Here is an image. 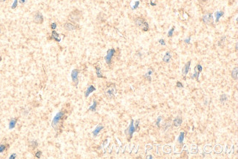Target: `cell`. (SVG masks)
<instances>
[{
    "mask_svg": "<svg viewBox=\"0 0 238 159\" xmlns=\"http://www.w3.org/2000/svg\"><path fill=\"white\" fill-rule=\"evenodd\" d=\"M64 116H65V112L63 111H60L56 114L54 118L53 119L52 122H51V126L55 131H58L59 128H60L62 122L63 120Z\"/></svg>",
    "mask_w": 238,
    "mask_h": 159,
    "instance_id": "1",
    "label": "cell"
},
{
    "mask_svg": "<svg viewBox=\"0 0 238 159\" xmlns=\"http://www.w3.org/2000/svg\"><path fill=\"white\" fill-rule=\"evenodd\" d=\"M134 23L136 27L142 29L144 32H147L149 30V24L145 21V19L142 17H138L134 19Z\"/></svg>",
    "mask_w": 238,
    "mask_h": 159,
    "instance_id": "2",
    "label": "cell"
},
{
    "mask_svg": "<svg viewBox=\"0 0 238 159\" xmlns=\"http://www.w3.org/2000/svg\"><path fill=\"white\" fill-rule=\"evenodd\" d=\"M105 95L109 99L114 98L116 93H117V89L114 84H110L106 87L104 90Z\"/></svg>",
    "mask_w": 238,
    "mask_h": 159,
    "instance_id": "3",
    "label": "cell"
},
{
    "mask_svg": "<svg viewBox=\"0 0 238 159\" xmlns=\"http://www.w3.org/2000/svg\"><path fill=\"white\" fill-rule=\"evenodd\" d=\"M82 17V13L79 10H74L73 11L71 12L68 16V20L70 22H73L74 24L78 23L81 20Z\"/></svg>",
    "mask_w": 238,
    "mask_h": 159,
    "instance_id": "4",
    "label": "cell"
},
{
    "mask_svg": "<svg viewBox=\"0 0 238 159\" xmlns=\"http://www.w3.org/2000/svg\"><path fill=\"white\" fill-rule=\"evenodd\" d=\"M43 21H44V17L42 13L40 11H35L33 13V22L36 24H42Z\"/></svg>",
    "mask_w": 238,
    "mask_h": 159,
    "instance_id": "5",
    "label": "cell"
},
{
    "mask_svg": "<svg viewBox=\"0 0 238 159\" xmlns=\"http://www.w3.org/2000/svg\"><path fill=\"white\" fill-rule=\"evenodd\" d=\"M202 20L203 23L210 25L213 24V15L212 13H207L206 14L204 15L202 18Z\"/></svg>",
    "mask_w": 238,
    "mask_h": 159,
    "instance_id": "6",
    "label": "cell"
},
{
    "mask_svg": "<svg viewBox=\"0 0 238 159\" xmlns=\"http://www.w3.org/2000/svg\"><path fill=\"white\" fill-rule=\"evenodd\" d=\"M136 128L135 127V125H134L133 120H131V125H130L129 127H128V128L125 130V134H126L128 136H129L128 139H131V138H132L133 134V133L136 131Z\"/></svg>",
    "mask_w": 238,
    "mask_h": 159,
    "instance_id": "7",
    "label": "cell"
},
{
    "mask_svg": "<svg viewBox=\"0 0 238 159\" xmlns=\"http://www.w3.org/2000/svg\"><path fill=\"white\" fill-rule=\"evenodd\" d=\"M64 29L67 31H73V30H76V29L78 28L77 25L76 24L73 22H70V21H67L63 25Z\"/></svg>",
    "mask_w": 238,
    "mask_h": 159,
    "instance_id": "8",
    "label": "cell"
},
{
    "mask_svg": "<svg viewBox=\"0 0 238 159\" xmlns=\"http://www.w3.org/2000/svg\"><path fill=\"white\" fill-rule=\"evenodd\" d=\"M194 71H195V73H194V75L191 76V79H196V80H199L200 73L202 71V65H201L200 64H198V65L195 67V68H194Z\"/></svg>",
    "mask_w": 238,
    "mask_h": 159,
    "instance_id": "9",
    "label": "cell"
},
{
    "mask_svg": "<svg viewBox=\"0 0 238 159\" xmlns=\"http://www.w3.org/2000/svg\"><path fill=\"white\" fill-rule=\"evenodd\" d=\"M114 54H115V50L113 49H109L107 51V55L105 57V60H106V62L108 65H110L111 64V59Z\"/></svg>",
    "mask_w": 238,
    "mask_h": 159,
    "instance_id": "10",
    "label": "cell"
},
{
    "mask_svg": "<svg viewBox=\"0 0 238 159\" xmlns=\"http://www.w3.org/2000/svg\"><path fill=\"white\" fill-rule=\"evenodd\" d=\"M79 71L78 69H74L72 73H71V77H72V80H73V83L75 84V85L77 86L78 83H79V78H78V76H79Z\"/></svg>",
    "mask_w": 238,
    "mask_h": 159,
    "instance_id": "11",
    "label": "cell"
},
{
    "mask_svg": "<svg viewBox=\"0 0 238 159\" xmlns=\"http://www.w3.org/2000/svg\"><path fill=\"white\" fill-rule=\"evenodd\" d=\"M191 61H188V62L186 63L185 65H184V67L182 69V74H183V76H186V75L188 74V71H189V68L190 66H191Z\"/></svg>",
    "mask_w": 238,
    "mask_h": 159,
    "instance_id": "12",
    "label": "cell"
},
{
    "mask_svg": "<svg viewBox=\"0 0 238 159\" xmlns=\"http://www.w3.org/2000/svg\"><path fill=\"white\" fill-rule=\"evenodd\" d=\"M172 59V53L170 51H167L163 57V62L165 63H169Z\"/></svg>",
    "mask_w": 238,
    "mask_h": 159,
    "instance_id": "13",
    "label": "cell"
},
{
    "mask_svg": "<svg viewBox=\"0 0 238 159\" xmlns=\"http://www.w3.org/2000/svg\"><path fill=\"white\" fill-rule=\"evenodd\" d=\"M95 90H96V89H95V87H94V86L90 85V87H89L88 88H87V90H86L85 93H84V95H85V97H86V98H87V97H88L89 95H90V94H91V93H92V92L95 91Z\"/></svg>",
    "mask_w": 238,
    "mask_h": 159,
    "instance_id": "14",
    "label": "cell"
},
{
    "mask_svg": "<svg viewBox=\"0 0 238 159\" xmlns=\"http://www.w3.org/2000/svg\"><path fill=\"white\" fill-rule=\"evenodd\" d=\"M231 76L233 79L235 80H237L238 77V68L237 67H235L233 70H232V73H231Z\"/></svg>",
    "mask_w": 238,
    "mask_h": 159,
    "instance_id": "15",
    "label": "cell"
},
{
    "mask_svg": "<svg viewBox=\"0 0 238 159\" xmlns=\"http://www.w3.org/2000/svg\"><path fill=\"white\" fill-rule=\"evenodd\" d=\"M153 73V69H152V68H150V69L148 70V71L147 72V73L144 76V79H147V80H148L149 82H151V75Z\"/></svg>",
    "mask_w": 238,
    "mask_h": 159,
    "instance_id": "16",
    "label": "cell"
},
{
    "mask_svg": "<svg viewBox=\"0 0 238 159\" xmlns=\"http://www.w3.org/2000/svg\"><path fill=\"white\" fill-rule=\"evenodd\" d=\"M17 121H18L17 118L11 119L9 123V129H10V130L13 129V128L16 127V123H17Z\"/></svg>",
    "mask_w": 238,
    "mask_h": 159,
    "instance_id": "17",
    "label": "cell"
},
{
    "mask_svg": "<svg viewBox=\"0 0 238 159\" xmlns=\"http://www.w3.org/2000/svg\"><path fill=\"white\" fill-rule=\"evenodd\" d=\"M182 123H183V119L181 117H177V118L174 120L173 125L176 127H179V126L181 125Z\"/></svg>",
    "mask_w": 238,
    "mask_h": 159,
    "instance_id": "18",
    "label": "cell"
},
{
    "mask_svg": "<svg viewBox=\"0 0 238 159\" xmlns=\"http://www.w3.org/2000/svg\"><path fill=\"white\" fill-rule=\"evenodd\" d=\"M102 129H103V126L98 125V127H96V128H95V129L94 130V131H93V132H92L94 136H97L98 135V134L101 132V131Z\"/></svg>",
    "mask_w": 238,
    "mask_h": 159,
    "instance_id": "19",
    "label": "cell"
},
{
    "mask_svg": "<svg viewBox=\"0 0 238 159\" xmlns=\"http://www.w3.org/2000/svg\"><path fill=\"white\" fill-rule=\"evenodd\" d=\"M224 12L223 11H217V12H215V21H216V22H218V21H219V19H220V18L221 17H222L223 16H224Z\"/></svg>",
    "mask_w": 238,
    "mask_h": 159,
    "instance_id": "20",
    "label": "cell"
},
{
    "mask_svg": "<svg viewBox=\"0 0 238 159\" xmlns=\"http://www.w3.org/2000/svg\"><path fill=\"white\" fill-rule=\"evenodd\" d=\"M97 106H98V103H97L96 101H93L92 105L91 106H90V109H89V111H92V112H95V111L96 110Z\"/></svg>",
    "mask_w": 238,
    "mask_h": 159,
    "instance_id": "21",
    "label": "cell"
},
{
    "mask_svg": "<svg viewBox=\"0 0 238 159\" xmlns=\"http://www.w3.org/2000/svg\"><path fill=\"white\" fill-rule=\"evenodd\" d=\"M184 137H185V133L184 132H181L180 134L178 136V139H177V141L180 144H182L183 142V140H184Z\"/></svg>",
    "mask_w": 238,
    "mask_h": 159,
    "instance_id": "22",
    "label": "cell"
},
{
    "mask_svg": "<svg viewBox=\"0 0 238 159\" xmlns=\"http://www.w3.org/2000/svg\"><path fill=\"white\" fill-rule=\"evenodd\" d=\"M95 69H96V74H97V76H98V77L103 78V75H102V73H101V68H100L99 67L96 66L95 67Z\"/></svg>",
    "mask_w": 238,
    "mask_h": 159,
    "instance_id": "23",
    "label": "cell"
},
{
    "mask_svg": "<svg viewBox=\"0 0 238 159\" xmlns=\"http://www.w3.org/2000/svg\"><path fill=\"white\" fill-rule=\"evenodd\" d=\"M52 38H54L55 40L58 41V42H60V38H59V35L57 33V32H56L55 31H54V30L52 32Z\"/></svg>",
    "mask_w": 238,
    "mask_h": 159,
    "instance_id": "24",
    "label": "cell"
},
{
    "mask_svg": "<svg viewBox=\"0 0 238 159\" xmlns=\"http://www.w3.org/2000/svg\"><path fill=\"white\" fill-rule=\"evenodd\" d=\"M227 99H228V96H227L226 94H223L220 96V101H221V103L225 102L226 101H227Z\"/></svg>",
    "mask_w": 238,
    "mask_h": 159,
    "instance_id": "25",
    "label": "cell"
},
{
    "mask_svg": "<svg viewBox=\"0 0 238 159\" xmlns=\"http://www.w3.org/2000/svg\"><path fill=\"white\" fill-rule=\"evenodd\" d=\"M38 143L37 142V141H32V142H30V144H29L30 147L35 149V148H36L37 147H38Z\"/></svg>",
    "mask_w": 238,
    "mask_h": 159,
    "instance_id": "26",
    "label": "cell"
},
{
    "mask_svg": "<svg viewBox=\"0 0 238 159\" xmlns=\"http://www.w3.org/2000/svg\"><path fill=\"white\" fill-rule=\"evenodd\" d=\"M174 31V27H172V28L169 31V32H168V37H169V38H170V37L173 36Z\"/></svg>",
    "mask_w": 238,
    "mask_h": 159,
    "instance_id": "27",
    "label": "cell"
},
{
    "mask_svg": "<svg viewBox=\"0 0 238 159\" xmlns=\"http://www.w3.org/2000/svg\"><path fill=\"white\" fill-rule=\"evenodd\" d=\"M6 149V145H0V153H3Z\"/></svg>",
    "mask_w": 238,
    "mask_h": 159,
    "instance_id": "28",
    "label": "cell"
},
{
    "mask_svg": "<svg viewBox=\"0 0 238 159\" xmlns=\"http://www.w3.org/2000/svg\"><path fill=\"white\" fill-rule=\"evenodd\" d=\"M41 156H42V152H41L40 150L37 151L36 153H35V157L38 158H40Z\"/></svg>",
    "mask_w": 238,
    "mask_h": 159,
    "instance_id": "29",
    "label": "cell"
},
{
    "mask_svg": "<svg viewBox=\"0 0 238 159\" xmlns=\"http://www.w3.org/2000/svg\"><path fill=\"white\" fill-rule=\"evenodd\" d=\"M161 120H162V117H158V119H157V121H156V125L158 127H159L160 126V123H161Z\"/></svg>",
    "mask_w": 238,
    "mask_h": 159,
    "instance_id": "30",
    "label": "cell"
},
{
    "mask_svg": "<svg viewBox=\"0 0 238 159\" xmlns=\"http://www.w3.org/2000/svg\"><path fill=\"white\" fill-rule=\"evenodd\" d=\"M176 87H178V88H182V87H183V84H182L181 82H177V84H176Z\"/></svg>",
    "mask_w": 238,
    "mask_h": 159,
    "instance_id": "31",
    "label": "cell"
},
{
    "mask_svg": "<svg viewBox=\"0 0 238 159\" xmlns=\"http://www.w3.org/2000/svg\"><path fill=\"white\" fill-rule=\"evenodd\" d=\"M158 42H159V43L161 45H162V46H164V45H166V43H165V40H164L163 39H160L159 40H158Z\"/></svg>",
    "mask_w": 238,
    "mask_h": 159,
    "instance_id": "32",
    "label": "cell"
},
{
    "mask_svg": "<svg viewBox=\"0 0 238 159\" xmlns=\"http://www.w3.org/2000/svg\"><path fill=\"white\" fill-rule=\"evenodd\" d=\"M51 28L53 30L57 28V24H56V23H53L52 24H51Z\"/></svg>",
    "mask_w": 238,
    "mask_h": 159,
    "instance_id": "33",
    "label": "cell"
},
{
    "mask_svg": "<svg viewBox=\"0 0 238 159\" xmlns=\"http://www.w3.org/2000/svg\"><path fill=\"white\" fill-rule=\"evenodd\" d=\"M27 2H28V0H19V3H20L21 5H24V4L27 3Z\"/></svg>",
    "mask_w": 238,
    "mask_h": 159,
    "instance_id": "34",
    "label": "cell"
},
{
    "mask_svg": "<svg viewBox=\"0 0 238 159\" xmlns=\"http://www.w3.org/2000/svg\"><path fill=\"white\" fill-rule=\"evenodd\" d=\"M16 156H16V153H13V154H12L11 156H10V159L16 158Z\"/></svg>",
    "mask_w": 238,
    "mask_h": 159,
    "instance_id": "35",
    "label": "cell"
},
{
    "mask_svg": "<svg viewBox=\"0 0 238 159\" xmlns=\"http://www.w3.org/2000/svg\"><path fill=\"white\" fill-rule=\"evenodd\" d=\"M2 33H3V27H2V26L0 25V36L2 35Z\"/></svg>",
    "mask_w": 238,
    "mask_h": 159,
    "instance_id": "36",
    "label": "cell"
},
{
    "mask_svg": "<svg viewBox=\"0 0 238 159\" xmlns=\"http://www.w3.org/2000/svg\"><path fill=\"white\" fill-rule=\"evenodd\" d=\"M190 40H191V37H189V38H188V39H186L185 40V42L186 43H189Z\"/></svg>",
    "mask_w": 238,
    "mask_h": 159,
    "instance_id": "37",
    "label": "cell"
},
{
    "mask_svg": "<svg viewBox=\"0 0 238 159\" xmlns=\"http://www.w3.org/2000/svg\"><path fill=\"white\" fill-rule=\"evenodd\" d=\"M147 158H153V156H147Z\"/></svg>",
    "mask_w": 238,
    "mask_h": 159,
    "instance_id": "38",
    "label": "cell"
},
{
    "mask_svg": "<svg viewBox=\"0 0 238 159\" xmlns=\"http://www.w3.org/2000/svg\"><path fill=\"white\" fill-rule=\"evenodd\" d=\"M7 0H0V2H5Z\"/></svg>",
    "mask_w": 238,
    "mask_h": 159,
    "instance_id": "39",
    "label": "cell"
}]
</instances>
